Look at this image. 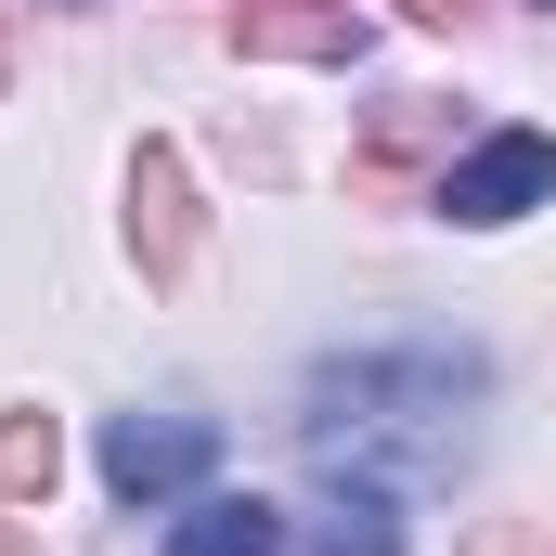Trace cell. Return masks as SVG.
I'll list each match as a JSON object with an SVG mask.
<instances>
[{
  "mask_svg": "<svg viewBox=\"0 0 556 556\" xmlns=\"http://www.w3.org/2000/svg\"><path fill=\"white\" fill-rule=\"evenodd\" d=\"M402 13H415V26H466L479 0H402Z\"/></svg>",
  "mask_w": 556,
  "mask_h": 556,
  "instance_id": "cell-11",
  "label": "cell"
},
{
  "mask_svg": "<svg viewBox=\"0 0 556 556\" xmlns=\"http://www.w3.org/2000/svg\"><path fill=\"white\" fill-rule=\"evenodd\" d=\"M220 26L260 65H350L363 52V13L350 0H220Z\"/></svg>",
  "mask_w": 556,
  "mask_h": 556,
  "instance_id": "cell-4",
  "label": "cell"
},
{
  "mask_svg": "<svg viewBox=\"0 0 556 556\" xmlns=\"http://www.w3.org/2000/svg\"><path fill=\"white\" fill-rule=\"evenodd\" d=\"M168 556H285V518L247 505V492H220V505H194V518L168 531Z\"/></svg>",
  "mask_w": 556,
  "mask_h": 556,
  "instance_id": "cell-8",
  "label": "cell"
},
{
  "mask_svg": "<svg viewBox=\"0 0 556 556\" xmlns=\"http://www.w3.org/2000/svg\"><path fill=\"white\" fill-rule=\"evenodd\" d=\"M440 220H466V233H492V220H518V207H556V142L544 130H492L466 142L453 168H440V194H427Z\"/></svg>",
  "mask_w": 556,
  "mask_h": 556,
  "instance_id": "cell-2",
  "label": "cell"
},
{
  "mask_svg": "<svg viewBox=\"0 0 556 556\" xmlns=\"http://www.w3.org/2000/svg\"><path fill=\"white\" fill-rule=\"evenodd\" d=\"M440 130H453V104H440V91H402V104L376 117V142H363L350 194H363V207H402V168H415V155H427Z\"/></svg>",
  "mask_w": 556,
  "mask_h": 556,
  "instance_id": "cell-6",
  "label": "cell"
},
{
  "mask_svg": "<svg viewBox=\"0 0 556 556\" xmlns=\"http://www.w3.org/2000/svg\"><path fill=\"white\" fill-rule=\"evenodd\" d=\"M311 556H402V505H389V479H337L324 518H311Z\"/></svg>",
  "mask_w": 556,
  "mask_h": 556,
  "instance_id": "cell-7",
  "label": "cell"
},
{
  "mask_svg": "<svg viewBox=\"0 0 556 556\" xmlns=\"http://www.w3.org/2000/svg\"><path fill=\"white\" fill-rule=\"evenodd\" d=\"M0 52H13V13H0Z\"/></svg>",
  "mask_w": 556,
  "mask_h": 556,
  "instance_id": "cell-13",
  "label": "cell"
},
{
  "mask_svg": "<svg viewBox=\"0 0 556 556\" xmlns=\"http://www.w3.org/2000/svg\"><path fill=\"white\" fill-rule=\"evenodd\" d=\"M0 556H39V531H26V518H0Z\"/></svg>",
  "mask_w": 556,
  "mask_h": 556,
  "instance_id": "cell-12",
  "label": "cell"
},
{
  "mask_svg": "<svg viewBox=\"0 0 556 556\" xmlns=\"http://www.w3.org/2000/svg\"><path fill=\"white\" fill-rule=\"evenodd\" d=\"M466 556H556V531H544V518H479Z\"/></svg>",
  "mask_w": 556,
  "mask_h": 556,
  "instance_id": "cell-10",
  "label": "cell"
},
{
  "mask_svg": "<svg viewBox=\"0 0 556 556\" xmlns=\"http://www.w3.org/2000/svg\"><path fill=\"white\" fill-rule=\"evenodd\" d=\"M466 402H479V363H453V350H363V363H324V376L298 389V440H311V466H337V479L453 466Z\"/></svg>",
  "mask_w": 556,
  "mask_h": 556,
  "instance_id": "cell-1",
  "label": "cell"
},
{
  "mask_svg": "<svg viewBox=\"0 0 556 556\" xmlns=\"http://www.w3.org/2000/svg\"><path fill=\"white\" fill-rule=\"evenodd\" d=\"M130 260H142V285H181V273H194V181H181L168 142L130 155Z\"/></svg>",
  "mask_w": 556,
  "mask_h": 556,
  "instance_id": "cell-5",
  "label": "cell"
},
{
  "mask_svg": "<svg viewBox=\"0 0 556 556\" xmlns=\"http://www.w3.org/2000/svg\"><path fill=\"white\" fill-rule=\"evenodd\" d=\"M52 479H65V427H52V415H0V492L39 505Z\"/></svg>",
  "mask_w": 556,
  "mask_h": 556,
  "instance_id": "cell-9",
  "label": "cell"
},
{
  "mask_svg": "<svg viewBox=\"0 0 556 556\" xmlns=\"http://www.w3.org/2000/svg\"><path fill=\"white\" fill-rule=\"evenodd\" d=\"M207 466H220V427H207V415H117V427H104V479H117L130 505L194 492Z\"/></svg>",
  "mask_w": 556,
  "mask_h": 556,
  "instance_id": "cell-3",
  "label": "cell"
}]
</instances>
